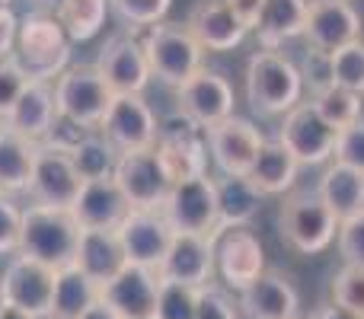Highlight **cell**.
Here are the masks:
<instances>
[{
	"label": "cell",
	"mask_w": 364,
	"mask_h": 319,
	"mask_svg": "<svg viewBox=\"0 0 364 319\" xmlns=\"http://www.w3.org/2000/svg\"><path fill=\"white\" fill-rule=\"evenodd\" d=\"M77 243H80V224L70 207H23V230H19V256H29L51 269L74 265Z\"/></svg>",
	"instance_id": "obj_1"
},
{
	"label": "cell",
	"mask_w": 364,
	"mask_h": 319,
	"mask_svg": "<svg viewBox=\"0 0 364 319\" xmlns=\"http://www.w3.org/2000/svg\"><path fill=\"white\" fill-rule=\"evenodd\" d=\"M13 58L19 61V67L29 80L55 83L58 74L70 64V38L64 32V26L58 23V16L36 10L26 13L19 19Z\"/></svg>",
	"instance_id": "obj_2"
},
{
	"label": "cell",
	"mask_w": 364,
	"mask_h": 319,
	"mask_svg": "<svg viewBox=\"0 0 364 319\" xmlns=\"http://www.w3.org/2000/svg\"><path fill=\"white\" fill-rule=\"evenodd\" d=\"M246 102L259 115H284L301 102L304 77L291 58L282 51H256L246 64Z\"/></svg>",
	"instance_id": "obj_3"
},
{
	"label": "cell",
	"mask_w": 364,
	"mask_h": 319,
	"mask_svg": "<svg viewBox=\"0 0 364 319\" xmlns=\"http://www.w3.org/2000/svg\"><path fill=\"white\" fill-rule=\"evenodd\" d=\"M112 90L100 77L96 64H68L55 80V106L58 119L83 128V131H100L109 106H112Z\"/></svg>",
	"instance_id": "obj_4"
},
{
	"label": "cell",
	"mask_w": 364,
	"mask_h": 319,
	"mask_svg": "<svg viewBox=\"0 0 364 319\" xmlns=\"http://www.w3.org/2000/svg\"><path fill=\"white\" fill-rule=\"evenodd\" d=\"M141 45H144L147 64H151V77H157L166 87H182L195 70H201V58H205V48L195 42V36L188 32L186 23H160L147 26L144 36H141Z\"/></svg>",
	"instance_id": "obj_5"
},
{
	"label": "cell",
	"mask_w": 364,
	"mask_h": 319,
	"mask_svg": "<svg viewBox=\"0 0 364 319\" xmlns=\"http://www.w3.org/2000/svg\"><path fill=\"white\" fill-rule=\"evenodd\" d=\"M282 237L304 256L323 252L339 233V217L329 211L320 192H297L282 205Z\"/></svg>",
	"instance_id": "obj_6"
},
{
	"label": "cell",
	"mask_w": 364,
	"mask_h": 319,
	"mask_svg": "<svg viewBox=\"0 0 364 319\" xmlns=\"http://www.w3.org/2000/svg\"><path fill=\"white\" fill-rule=\"evenodd\" d=\"M339 128H333L314 102H297L291 112H284V121L278 128V144L291 153L301 166H320L333 160Z\"/></svg>",
	"instance_id": "obj_7"
},
{
	"label": "cell",
	"mask_w": 364,
	"mask_h": 319,
	"mask_svg": "<svg viewBox=\"0 0 364 319\" xmlns=\"http://www.w3.org/2000/svg\"><path fill=\"white\" fill-rule=\"evenodd\" d=\"M154 151H157L160 163H164L166 179L170 182L205 175V166H208L205 131H201L192 119H186L182 112L173 115V119H166V121H160Z\"/></svg>",
	"instance_id": "obj_8"
},
{
	"label": "cell",
	"mask_w": 364,
	"mask_h": 319,
	"mask_svg": "<svg viewBox=\"0 0 364 319\" xmlns=\"http://www.w3.org/2000/svg\"><path fill=\"white\" fill-rule=\"evenodd\" d=\"M160 121L154 109L147 106L144 93H122L112 96L106 119L100 125V134L115 147L119 153L128 151H147L157 144Z\"/></svg>",
	"instance_id": "obj_9"
},
{
	"label": "cell",
	"mask_w": 364,
	"mask_h": 319,
	"mask_svg": "<svg viewBox=\"0 0 364 319\" xmlns=\"http://www.w3.org/2000/svg\"><path fill=\"white\" fill-rule=\"evenodd\" d=\"M96 70L115 96L144 93L151 83V64H147L144 45L134 36V29H122L106 38L96 58Z\"/></svg>",
	"instance_id": "obj_10"
},
{
	"label": "cell",
	"mask_w": 364,
	"mask_h": 319,
	"mask_svg": "<svg viewBox=\"0 0 364 319\" xmlns=\"http://www.w3.org/2000/svg\"><path fill=\"white\" fill-rule=\"evenodd\" d=\"M160 211L170 220L173 233H214V227H218L214 179L205 173L173 182Z\"/></svg>",
	"instance_id": "obj_11"
},
{
	"label": "cell",
	"mask_w": 364,
	"mask_h": 319,
	"mask_svg": "<svg viewBox=\"0 0 364 319\" xmlns=\"http://www.w3.org/2000/svg\"><path fill=\"white\" fill-rule=\"evenodd\" d=\"M80 188H83V175L77 173L70 153L61 151V147L38 144L32 179H29V188H26L32 205L70 207L77 201V195H80Z\"/></svg>",
	"instance_id": "obj_12"
},
{
	"label": "cell",
	"mask_w": 364,
	"mask_h": 319,
	"mask_svg": "<svg viewBox=\"0 0 364 319\" xmlns=\"http://www.w3.org/2000/svg\"><path fill=\"white\" fill-rule=\"evenodd\" d=\"M55 275L58 269L16 252V256H10V262L4 265V275H0V301L45 319L51 307Z\"/></svg>",
	"instance_id": "obj_13"
},
{
	"label": "cell",
	"mask_w": 364,
	"mask_h": 319,
	"mask_svg": "<svg viewBox=\"0 0 364 319\" xmlns=\"http://www.w3.org/2000/svg\"><path fill=\"white\" fill-rule=\"evenodd\" d=\"M265 271V249L250 227H230L214 233V275L224 288L243 291Z\"/></svg>",
	"instance_id": "obj_14"
},
{
	"label": "cell",
	"mask_w": 364,
	"mask_h": 319,
	"mask_svg": "<svg viewBox=\"0 0 364 319\" xmlns=\"http://www.w3.org/2000/svg\"><path fill=\"white\" fill-rule=\"evenodd\" d=\"M205 144H208V153H211L214 166L224 175H246L252 160L262 151L265 138L250 119L227 115L224 121L205 128Z\"/></svg>",
	"instance_id": "obj_15"
},
{
	"label": "cell",
	"mask_w": 364,
	"mask_h": 319,
	"mask_svg": "<svg viewBox=\"0 0 364 319\" xmlns=\"http://www.w3.org/2000/svg\"><path fill=\"white\" fill-rule=\"evenodd\" d=\"M115 233L125 246L128 262L144 265V269H160L173 243V227L160 207H132Z\"/></svg>",
	"instance_id": "obj_16"
},
{
	"label": "cell",
	"mask_w": 364,
	"mask_h": 319,
	"mask_svg": "<svg viewBox=\"0 0 364 319\" xmlns=\"http://www.w3.org/2000/svg\"><path fill=\"white\" fill-rule=\"evenodd\" d=\"M112 179L119 182V188L125 192L132 207H160L173 185V182L166 179V169L154 147L119 153Z\"/></svg>",
	"instance_id": "obj_17"
},
{
	"label": "cell",
	"mask_w": 364,
	"mask_h": 319,
	"mask_svg": "<svg viewBox=\"0 0 364 319\" xmlns=\"http://www.w3.org/2000/svg\"><path fill=\"white\" fill-rule=\"evenodd\" d=\"M176 102L179 112L205 131V128L224 121L227 115H233V87L227 83V77L201 67L182 87H176Z\"/></svg>",
	"instance_id": "obj_18"
},
{
	"label": "cell",
	"mask_w": 364,
	"mask_h": 319,
	"mask_svg": "<svg viewBox=\"0 0 364 319\" xmlns=\"http://www.w3.org/2000/svg\"><path fill=\"white\" fill-rule=\"evenodd\" d=\"M160 275L157 269L128 262L112 281L100 284V301L109 303L122 319H154Z\"/></svg>",
	"instance_id": "obj_19"
},
{
	"label": "cell",
	"mask_w": 364,
	"mask_h": 319,
	"mask_svg": "<svg viewBox=\"0 0 364 319\" xmlns=\"http://www.w3.org/2000/svg\"><path fill=\"white\" fill-rule=\"evenodd\" d=\"M160 278L192 288H205L214 281V233H173L164 262L157 269Z\"/></svg>",
	"instance_id": "obj_20"
},
{
	"label": "cell",
	"mask_w": 364,
	"mask_h": 319,
	"mask_svg": "<svg viewBox=\"0 0 364 319\" xmlns=\"http://www.w3.org/2000/svg\"><path fill=\"white\" fill-rule=\"evenodd\" d=\"M304 38L310 48L339 51L348 42L361 38V16L348 0H310Z\"/></svg>",
	"instance_id": "obj_21"
},
{
	"label": "cell",
	"mask_w": 364,
	"mask_h": 319,
	"mask_svg": "<svg viewBox=\"0 0 364 319\" xmlns=\"http://www.w3.org/2000/svg\"><path fill=\"white\" fill-rule=\"evenodd\" d=\"M186 26L205 51H233L250 32V26L233 13L227 0H195Z\"/></svg>",
	"instance_id": "obj_22"
},
{
	"label": "cell",
	"mask_w": 364,
	"mask_h": 319,
	"mask_svg": "<svg viewBox=\"0 0 364 319\" xmlns=\"http://www.w3.org/2000/svg\"><path fill=\"white\" fill-rule=\"evenodd\" d=\"M128 211H132V205H128L125 192L119 188V182L112 175L87 179L77 201L70 205V214L77 217L80 230H119Z\"/></svg>",
	"instance_id": "obj_23"
},
{
	"label": "cell",
	"mask_w": 364,
	"mask_h": 319,
	"mask_svg": "<svg viewBox=\"0 0 364 319\" xmlns=\"http://www.w3.org/2000/svg\"><path fill=\"white\" fill-rule=\"evenodd\" d=\"M237 294V307L246 319H297V310H301L297 288L282 271L265 269L256 281Z\"/></svg>",
	"instance_id": "obj_24"
},
{
	"label": "cell",
	"mask_w": 364,
	"mask_h": 319,
	"mask_svg": "<svg viewBox=\"0 0 364 319\" xmlns=\"http://www.w3.org/2000/svg\"><path fill=\"white\" fill-rule=\"evenodd\" d=\"M4 125L10 131L29 138L32 144H45L51 128L58 125V106H55V83L29 80L19 99L4 115Z\"/></svg>",
	"instance_id": "obj_25"
},
{
	"label": "cell",
	"mask_w": 364,
	"mask_h": 319,
	"mask_svg": "<svg viewBox=\"0 0 364 319\" xmlns=\"http://www.w3.org/2000/svg\"><path fill=\"white\" fill-rule=\"evenodd\" d=\"M74 265L96 284H106L128 265L125 246L115 230H80Z\"/></svg>",
	"instance_id": "obj_26"
},
{
	"label": "cell",
	"mask_w": 364,
	"mask_h": 319,
	"mask_svg": "<svg viewBox=\"0 0 364 319\" xmlns=\"http://www.w3.org/2000/svg\"><path fill=\"white\" fill-rule=\"evenodd\" d=\"M265 195L252 185L246 175H224L214 179V201H218V227L214 233L230 227H250V220L259 214Z\"/></svg>",
	"instance_id": "obj_27"
},
{
	"label": "cell",
	"mask_w": 364,
	"mask_h": 319,
	"mask_svg": "<svg viewBox=\"0 0 364 319\" xmlns=\"http://www.w3.org/2000/svg\"><path fill=\"white\" fill-rule=\"evenodd\" d=\"M310 0H265L256 19V36L265 51H278L288 38L304 36Z\"/></svg>",
	"instance_id": "obj_28"
},
{
	"label": "cell",
	"mask_w": 364,
	"mask_h": 319,
	"mask_svg": "<svg viewBox=\"0 0 364 319\" xmlns=\"http://www.w3.org/2000/svg\"><path fill=\"white\" fill-rule=\"evenodd\" d=\"M36 151L38 144H32L29 138L0 128V195H26L32 179V166H36Z\"/></svg>",
	"instance_id": "obj_29"
},
{
	"label": "cell",
	"mask_w": 364,
	"mask_h": 319,
	"mask_svg": "<svg viewBox=\"0 0 364 319\" xmlns=\"http://www.w3.org/2000/svg\"><path fill=\"white\" fill-rule=\"evenodd\" d=\"M316 192L339 220H348L364 211V173L346 163H329Z\"/></svg>",
	"instance_id": "obj_30"
},
{
	"label": "cell",
	"mask_w": 364,
	"mask_h": 319,
	"mask_svg": "<svg viewBox=\"0 0 364 319\" xmlns=\"http://www.w3.org/2000/svg\"><path fill=\"white\" fill-rule=\"evenodd\" d=\"M100 301V284L90 281L77 265L58 269L55 275V291H51V307L45 319H80L87 307Z\"/></svg>",
	"instance_id": "obj_31"
},
{
	"label": "cell",
	"mask_w": 364,
	"mask_h": 319,
	"mask_svg": "<svg viewBox=\"0 0 364 319\" xmlns=\"http://www.w3.org/2000/svg\"><path fill=\"white\" fill-rule=\"evenodd\" d=\"M297 169H301V163L291 157L278 141H265L259 157L252 160L246 179H250L262 195H284L288 188H294Z\"/></svg>",
	"instance_id": "obj_32"
},
{
	"label": "cell",
	"mask_w": 364,
	"mask_h": 319,
	"mask_svg": "<svg viewBox=\"0 0 364 319\" xmlns=\"http://www.w3.org/2000/svg\"><path fill=\"white\" fill-rule=\"evenodd\" d=\"M58 23L64 26L70 42H90L102 32L109 16V0H64L58 6Z\"/></svg>",
	"instance_id": "obj_33"
},
{
	"label": "cell",
	"mask_w": 364,
	"mask_h": 319,
	"mask_svg": "<svg viewBox=\"0 0 364 319\" xmlns=\"http://www.w3.org/2000/svg\"><path fill=\"white\" fill-rule=\"evenodd\" d=\"M70 160H74L77 173L87 179H106L115 173V163H119V151L102 138L100 131H87L74 147H70Z\"/></svg>",
	"instance_id": "obj_34"
},
{
	"label": "cell",
	"mask_w": 364,
	"mask_h": 319,
	"mask_svg": "<svg viewBox=\"0 0 364 319\" xmlns=\"http://www.w3.org/2000/svg\"><path fill=\"white\" fill-rule=\"evenodd\" d=\"M310 102H314L316 112L333 128H339V131L361 119V93H352V90L336 87V83L329 90H323V93H314Z\"/></svg>",
	"instance_id": "obj_35"
},
{
	"label": "cell",
	"mask_w": 364,
	"mask_h": 319,
	"mask_svg": "<svg viewBox=\"0 0 364 319\" xmlns=\"http://www.w3.org/2000/svg\"><path fill=\"white\" fill-rule=\"evenodd\" d=\"M195 307H198V288L160 278L154 319H195Z\"/></svg>",
	"instance_id": "obj_36"
},
{
	"label": "cell",
	"mask_w": 364,
	"mask_h": 319,
	"mask_svg": "<svg viewBox=\"0 0 364 319\" xmlns=\"http://www.w3.org/2000/svg\"><path fill=\"white\" fill-rule=\"evenodd\" d=\"M333 80L336 87H346L364 96V42L355 38L346 48L333 51Z\"/></svg>",
	"instance_id": "obj_37"
},
{
	"label": "cell",
	"mask_w": 364,
	"mask_h": 319,
	"mask_svg": "<svg viewBox=\"0 0 364 319\" xmlns=\"http://www.w3.org/2000/svg\"><path fill=\"white\" fill-rule=\"evenodd\" d=\"M173 0H109V10L125 23V29H147L170 13Z\"/></svg>",
	"instance_id": "obj_38"
},
{
	"label": "cell",
	"mask_w": 364,
	"mask_h": 319,
	"mask_svg": "<svg viewBox=\"0 0 364 319\" xmlns=\"http://www.w3.org/2000/svg\"><path fill=\"white\" fill-rule=\"evenodd\" d=\"M329 294H333V303H339V307L352 310L355 316L364 319V269L361 265H342L333 275Z\"/></svg>",
	"instance_id": "obj_39"
},
{
	"label": "cell",
	"mask_w": 364,
	"mask_h": 319,
	"mask_svg": "<svg viewBox=\"0 0 364 319\" xmlns=\"http://www.w3.org/2000/svg\"><path fill=\"white\" fill-rule=\"evenodd\" d=\"M195 319H240V307L224 288H218V284H205V288H198Z\"/></svg>",
	"instance_id": "obj_40"
},
{
	"label": "cell",
	"mask_w": 364,
	"mask_h": 319,
	"mask_svg": "<svg viewBox=\"0 0 364 319\" xmlns=\"http://www.w3.org/2000/svg\"><path fill=\"white\" fill-rule=\"evenodd\" d=\"M301 77H304V87H310V93L329 90L336 83L333 80V55L307 45V55H304V64H301Z\"/></svg>",
	"instance_id": "obj_41"
},
{
	"label": "cell",
	"mask_w": 364,
	"mask_h": 319,
	"mask_svg": "<svg viewBox=\"0 0 364 319\" xmlns=\"http://www.w3.org/2000/svg\"><path fill=\"white\" fill-rule=\"evenodd\" d=\"M19 230H23V207L10 195H0V259L19 252Z\"/></svg>",
	"instance_id": "obj_42"
},
{
	"label": "cell",
	"mask_w": 364,
	"mask_h": 319,
	"mask_svg": "<svg viewBox=\"0 0 364 319\" xmlns=\"http://www.w3.org/2000/svg\"><path fill=\"white\" fill-rule=\"evenodd\" d=\"M336 239H339V256L346 259V265H361L364 269V211L348 220H339Z\"/></svg>",
	"instance_id": "obj_43"
},
{
	"label": "cell",
	"mask_w": 364,
	"mask_h": 319,
	"mask_svg": "<svg viewBox=\"0 0 364 319\" xmlns=\"http://www.w3.org/2000/svg\"><path fill=\"white\" fill-rule=\"evenodd\" d=\"M333 157H336V163H346V166L364 173V125H361V121L342 128L339 141H336V153H333Z\"/></svg>",
	"instance_id": "obj_44"
},
{
	"label": "cell",
	"mask_w": 364,
	"mask_h": 319,
	"mask_svg": "<svg viewBox=\"0 0 364 319\" xmlns=\"http://www.w3.org/2000/svg\"><path fill=\"white\" fill-rule=\"evenodd\" d=\"M26 83H29V77L23 74V67H19L16 58L13 55L4 58V61H0V115L10 112V106L26 90Z\"/></svg>",
	"instance_id": "obj_45"
},
{
	"label": "cell",
	"mask_w": 364,
	"mask_h": 319,
	"mask_svg": "<svg viewBox=\"0 0 364 319\" xmlns=\"http://www.w3.org/2000/svg\"><path fill=\"white\" fill-rule=\"evenodd\" d=\"M16 32H19V19H16V13L6 6V10H0V61L13 55V48H16Z\"/></svg>",
	"instance_id": "obj_46"
},
{
	"label": "cell",
	"mask_w": 364,
	"mask_h": 319,
	"mask_svg": "<svg viewBox=\"0 0 364 319\" xmlns=\"http://www.w3.org/2000/svg\"><path fill=\"white\" fill-rule=\"evenodd\" d=\"M227 4H230L233 13H237V16L252 29V26H256V19H259V13H262L265 0H227Z\"/></svg>",
	"instance_id": "obj_47"
},
{
	"label": "cell",
	"mask_w": 364,
	"mask_h": 319,
	"mask_svg": "<svg viewBox=\"0 0 364 319\" xmlns=\"http://www.w3.org/2000/svg\"><path fill=\"white\" fill-rule=\"evenodd\" d=\"M310 319H361V316H355L352 310H346V307H339V303H323V307H316L314 313H310Z\"/></svg>",
	"instance_id": "obj_48"
},
{
	"label": "cell",
	"mask_w": 364,
	"mask_h": 319,
	"mask_svg": "<svg viewBox=\"0 0 364 319\" xmlns=\"http://www.w3.org/2000/svg\"><path fill=\"white\" fill-rule=\"evenodd\" d=\"M80 319H122L119 313H115L112 307H109V303H102V301H96L93 307H87L80 313Z\"/></svg>",
	"instance_id": "obj_49"
},
{
	"label": "cell",
	"mask_w": 364,
	"mask_h": 319,
	"mask_svg": "<svg viewBox=\"0 0 364 319\" xmlns=\"http://www.w3.org/2000/svg\"><path fill=\"white\" fill-rule=\"evenodd\" d=\"M26 4H29V10H36V13H51V16H55L58 6H61L64 0H26Z\"/></svg>",
	"instance_id": "obj_50"
},
{
	"label": "cell",
	"mask_w": 364,
	"mask_h": 319,
	"mask_svg": "<svg viewBox=\"0 0 364 319\" xmlns=\"http://www.w3.org/2000/svg\"><path fill=\"white\" fill-rule=\"evenodd\" d=\"M0 319H38V316H32V313H26V310L10 307V303L0 301Z\"/></svg>",
	"instance_id": "obj_51"
},
{
	"label": "cell",
	"mask_w": 364,
	"mask_h": 319,
	"mask_svg": "<svg viewBox=\"0 0 364 319\" xmlns=\"http://www.w3.org/2000/svg\"><path fill=\"white\" fill-rule=\"evenodd\" d=\"M13 4V0H0V10H6V6H10Z\"/></svg>",
	"instance_id": "obj_52"
},
{
	"label": "cell",
	"mask_w": 364,
	"mask_h": 319,
	"mask_svg": "<svg viewBox=\"0 0 364 319\" xmlns=\"http://www.w3.org/2000/svg\"><path fill=\"white\" fill-rule=\"evenodd\" d=\"M0 128H4V115H0Z\"/></svg>",
	"instance_id": "obj_53"
}]
</instances>
